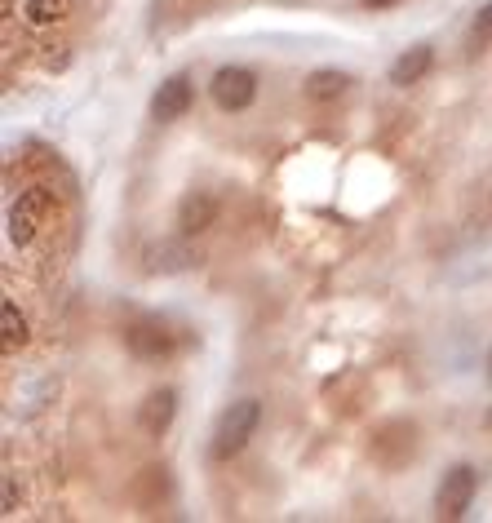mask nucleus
<instances>
[{
  "label": "nucleus",
  "instance_id": "nucleus-6",
  "mask_svg": "<svg viewBox=\"0 0 492 523\" xmlns=\"http://www.w3.org/2000/svg\"><path fill=\"white\" fill-rule=\"evenodd\" d=\"M129 501L142 510V515H156V510L169 506V470L164 466H147L133 475L129 484Z\"/></svg>",
  "mask_w": 492,
  "mask_h": 523
},
{
  "label": "nucleus",
  "instance_id": "nucleus-5",
  "mask_svg": "<svg viewBox=\"0 0 492 523\" xmlns=\"http://www.w3.org/2000/svg\"><path fill=\"white\" fill-rule=\"evenodd\" d=\"M209 89H213V102H218L222 111H244V107H253V98H258V76H253L249 67H222Z\"/></svg>",
  "mask_w": 492,
  "mask_h": 523
},
{
  "label": "nucleus",
  "instance_id": "nucleus-4",
  "mask_svg": "<svg viewBox=\"0 0 492 523\" xmlns=\"http://www.w3.org/2000/svg\"><path fill=\"white\" fill-rule=\"evenodd\" d=\"M125 346H129V355H138V360L160 364L178 351V333H169L160 320H133L125 328Z\"/></svg>",
  "mask_w": 492,
  "mask_h": 523
},
{
  "label": "nucleus",
  "instance_id": "nucleus-15",
  "mask_svg": "<svg viewBox=\"0 0 492 523\" xmlns=\"http://www.w3.org/2000/svg\"><path fill=\"white\" fill-rule=\"evenodd\" d=\"M475 36L479 40H492V0L475 14Z\"/></svg>",
  "mask_w": 492,
  "mask_h": 523
},
{
  "label": "nucleus",
  "instance_id": "nucleus-18",
  "mask_svg": "<svg viewBox=\"0 0 492 523\" xmlns=\"http://www.w3.org/2000/svg\"><path fill=\"white\" fill-rule=\"evenodd\" d=\"M488 368H492V355H488Z\"/></svg>",
  "mask_w": 492,
  "mask_h": 523
},
{
  "label": "nucleus",
  "instance_id": "nucleus-16",
  "mask_svg": "<svg viewBox=\"0 0 492 523\" xmlns=\"http://www.w3.org/2000/svg\"><path fill=\"white\" fill-rule=\"evenodd\" d=\"M5 515H14V479H5Z\"/></svg>",
  "mask_w": 492,
  "mask_h": 523
},
{
  "label": "nucleus",
  "instance_id": "nucleus-8",
  "mask_svg": "<svg viewBox=\"0 0 492 523\" xmlns=\"http://www.w3.org/2000/svg\"><path fill=\"white\" fill-rule=\"evenodd\" d=\"M173 417H178V391H169V386L151 391L138 404V430H142V435H151V439H160L164 430L173 426Z\"/></svg>",
  "mask_w": 492,
  "mask_h": 523
},
{
  "label": "nucleus",
  "instance_id": "nucleus-12",
  "mask_svg": "<svg viewBox=\"0 0 492 523\" xmlns=\"http://www.w3.org/2000/svg\"><path fill=\"white\" fill-rule=\"evenodd\" d=\"M346 85H351V76L346 71H311L302 85V94L311 102H337L346 94Z\"/></svg>",
  "mask_w": 492,
  "mask_h": 523
},
{
  "label": "nucleus",
  "instance_id": "nucleus-1",
  "mask_svg": "<svg viewBox=\"0 0 492 523\" xmlns=\"http://www.w3.org/2000/svg\"><path fill=\"white\" fill-rule=\"evenodd\" d=\"M258 422H262V404H258V399H235L227 413L218 417V430H213L209 457H213V461H231V457L253 439Z\"/></svg>",
  "mask_w": 492,
  "mask_h": 523
},
{
  "label": "nucleus",
  "instance_id": "nucleus-17",
  "mask_svg": "<svg viewBox=\"0 0 492 523\" xmlns=\"http://www.w3.org/2000/svg\"><path fill=\"white\" fill-rule=\"evenodd\" d=\"M360 5H364V9H395L399 0H360Z\"/></svg>",
  "mask_w": 492,
  "mask_h": 523
},
{
  "label": "nucleus",
  "instance_id": "nucleus-9",
  "mask_svg": "<svg viewBox=\"0 0 492 523\" xmlns=\"http://www.w3.org/2000/svg\"><path fill=\"white\" fill-rule=\"evenodd\" d=\"M218 222V200L209 196V191H187V196L178 200V231L187 235H204Z\"/></svg>",
  "mask_w": 492,
  "mask_h": 523
},
{
  "label": "nucleus",
  "instance_id": "nucleus-10",
  "mask_svg": "<svg viewBox=\"0 0 492 523\" xmlns=\"http://www.w3.org/2000/svg\"><path fill=\"white\" fill-rule=\"evenodd\" d=\"M40 213H45V196H40V191L18 196V204L9 209V240H14V244H32L36 227H40Z\"/></svg>",
  "mask_w": 492,
  "mask_h": 523
},
{
  "label": "nucleus",
  "instance_id": "nucleus-11",
  "mask_svg": "<svg viewBox=\"0 0 492 523\" xmlns=\"http://www.w3.org/2000/svg\"><path fill=\"white\" fill-rule=\"evenodd\" d=\"M430 67H435V49L430 45H413L404 49V54L391 63V85L408 89V85H422V80L430 76Z\"/></svg>",
  "mask_w": 492,
  "mask_h": 523
},
{
  "label": "nucleus",
  "instance_id": "nucleus-2",
  "mask_svg": "<svg viewBox=\"0 0 492 523\" xmlns=\"http://www.w3.org/2000/svg\"><path fill=\"white\" fill-rule=\"evenodd\" d=\"M368 457L382 470H404L408 461L417 457V426L413 422H382L373 430V444H368Z\"/></svg>",
  "mask_w": 492,
  "mask_h": 523
},
{
  "label": "nucleus",
  "instance_id": "nucleus-13",
  "mask_svg": "<svg viewBox=\"0 0 492 523\" xmlns=\"http://www.w3.org/2000/svg\"><path fill=\"white\" fill-rule=\"evenodd\" d=\"M0 328H5V337H0V346H5V355H14V351H23L27 346V320H23V311H18L14 302H5L0 306Z\"/></svg>",
  "mask_w": 492,
  "mask_h": 523
},
{
  "label": "nucleus",
  "instance_id": "nucleus-7",
  "mask_svg": "<svg viewBox=\"0 0 492 523\" xmlns=\"http://www.w3.org/2000/svg\"><path fill=\"white\" fill-rule=\"evenodd\" d=\"M191 102H196V89H191L187 76H169L164 85L156 89V98H151V120H160V125H169V120H182L191 111Z\"/></svg>",
  "mask_w": 492,
  "mask_h": 523
},
{
  "label": "nucleus",
  "instance_id": "nucleus-3",
  "mask_svg": "<svg viewBox=\"0 0 492 523\" xmlns=\"http://www.w3.org/2000/svg\"><path fill=\"white\" fill-rule=\"evenodd\" d=\"M475 492H479V470L475 466H453L444 479H439V488H435V510H439V519H461L470 510V501H475Z\"/></svg>",
  "mask_w": 492,
  "mask_h": 523
},
{
  "label": "nucleus",
  "instance_id": "nucleus-14",
  "mask_svg": "<svg viewBox=\"0 0 492 523\" xmlns=\"http://www.w3.org/2000/svg\"><path fill=\"white\" fill-rule=\"evenodd\" d=\"M71 14V0H27V18L36 27H49V23H63Z\"/></svg>",
  "mask_w": 492,
  "mask_h": 523
}]
</instances>
